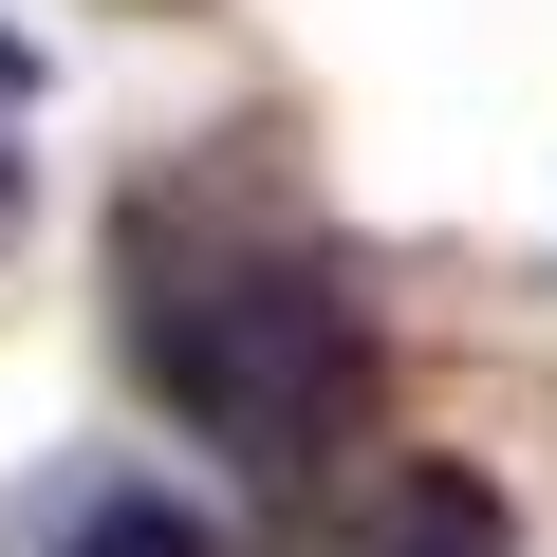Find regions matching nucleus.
Here are the masks:
<instances>
[{
  "label": "nucleus",
  "mask_w": 557,
  "mask_h": 557,
  "mask_svg": "<svg viewBox=\"0 0 557 557\" xmlns=\"http://www.w3.org/2000/svg\"><path fill=\"white\" fill-rule=\"evenodd\" d=\"M38 557H205V520H186L168 483H75V502L38 520Z\"/></svg>",
  "instance_id": "obj_2"
},
{
  "label": "nucleus",
  "mask_w": 557,
  "mask_h": 557,
  "mask_svg": "<svg viewBox=\"0 0 557 557\" xmlns=\"http://www.w3.org/2000/svg\"><path fill=\"white\" fill-rule=\"evenodd\" d=\"M372 557H520V502L502 483H465V465H428L409 502H391V539Z\"/></svg>",
  "instance_id": "obj_3"
},
{
  "label": "nucleus",
  "mask_w": 557,
  "mask_h": 557,
  "mask_svg": "<svg viewBox=\"0 0 557 557\" xmlns=\"http://www.w3.org/2000/svg\"><path fill=\"white\" fill-rule=\"evenodd\" d=\"M131 372L260 483H298L372 428V317L354 278L298 223H242V205H149L131 223Z\"/></svg>",
  "instance_id": "obj_1"
}]
</instances>
